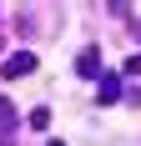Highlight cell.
I'll list each match as a JSON object with an SVG mask.
<instances>
[{
  "mask_svg": "<svg viewBox=\"0 0 141 146\" xmlns=\"http://www.w3.org/2000/svg\"><path fill=\"white\" fill-rule=\"evenodd\" d=\"M30 71H35V50H15V56L0 66V76H5V81H20V76H30Z\"/></svg>",
  "mask_w": 141,
  "mask_h": 146,
  "instance_id": "obj_1",
  "label": "cell"
},
{
  "mask_svg": "<svg viewBox=\"0 0 141 146\" xmlns=\"http://www.w3.org/2000/svg\"><path fill=\"white\" fill-rule=\"evenodd\" d=\"M76 76H86V81H101V76H106V71H101V50H96V45H86L81 56H76Z\"/></svg>",
  "mask_w": 141,
  "mask_h": 146,
  "instance_id": "obj_2",
  "label": "cell"
},
{
  "mask_svg": "<svg viewBox=\"0 0 141 146\" xmlns=\"http://www.w3.org/2000/svg\"><path fill=\"white\" fill-rule=\"evenodd\" d=\"M116 101H121V76L106 71V76H101V106H116Z\"/></svg>",
  "mask_w": 141,
  "mask_h": 146,
  "instance_id": "obj_3",
  "label": "cell"
},
{
  "mask_svg": "<svg viewBox=\"0 0 141 146\" xmlns=\"http://www.w3.org/2000/svg\"><path fill=\"white\" fill-rule=\"evenodd\" d=\"M20 126V116H15V106L10 101H0V141H10V131Z\"/></svg>",
  "mask_w": 141,
  "mask_h": 146,
  "instance_id": "obj_4",
  "label": "cell"
},
{
  "mask_svg": "<svg viewBox=\"0 0 141 146\" xmlns=\"http://www.w3.org/2000/svg\"><path fill=\"white\" fill-rule=\"evenodd\" d=\"M25 126L30 131H45V126H51V106H35V111L25 116Z\"/></svg>",
  "mask_w": 141,
  "mask_h": 146,
  "instance_id": "obj_5",
  "label": "cell"
},
{
  "mask_svg": "<svg viewBox=\"0 0 141 146\" xmlns=\"http://www.w3.org/2000/svg\"><path fill=\"white\" fill-rule=\"evenodd\" d=\"M15 30H25V35H30V30H41V20H35V10H15Z\"/></svg>",
  "mask_w": 141,
  "mask_h": 146,
  "instance_id": "obj_6",
  "label": "cell"
},
{
  "mask_svg": "<svg viewBox=\"0 0 141 146\" xmlns=\"http://www.w3.org/2000/svg\"><path fill=\"white\" fill-rule=\"evenodd\" d=\"M121 76H126V81H136V76H141V50L126 60V66H121Z\"/></svg>",
  "mask_w": 141,
  "mask_h": 146,
  "instance_id": "obj_7",
  "label": "cell"
},
{
  "mask_svg": "<svg viewBox=\"0 0 141 146\" xmlns=\"http://www.w3.org/2000/svg\"><path fill=\"white\" fill-rule=\"evenodd\" d=\"M0 45H5V10H0Z\"/></svg>",
  "mask_w": 141,
  "mask_h": 146,
  "instance_id": "obj_8",
  "label": "cell"
},
{
  "mask_svg": "<svg viewBox=\"0 0 141 146\" xmlns=\"http://www.w3.org/2000/svg\"><path fill=\"white\" fill-rule=\"evenodd\" d=\"M45 146H66V141H45Z\"/></svg>",
  "mask_w": 141,
  "mask_h": 146,
  "instance_id": "obj_9",
  "label": "cell"
}]
</instances>
